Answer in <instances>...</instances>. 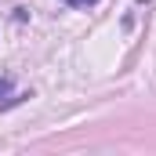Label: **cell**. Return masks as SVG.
Returning a JSON list of instances; mask_svg holds the SVG:
<instances>
[{"label":"cell","mask_w":156,"mask_h":156,"mask_svg":"<svg viewBox=\"0 0 156 156\" xmlns=\"http://www.w3.org/2000/svg\"><path fill=\"white\" fill-rule=\"evenodd\" d=\"M66 4H69V7H94L98 0H66Z\"/></svg>","instance_id":"6da1fadb"},{"label":"cell","mask_w":156,"mask_h":156,"mask_svg":"<svg viewBox=\"0 0 156 156\" xmlns=\"http://www.w3.org/2000/svg\"><path fill=\"white\" fill-rule=\"evenodd\" d=\"M11 91V76H0V94H7Z\"/></svg>","instance_id":"7a4b0ae2"}]
</instances>
